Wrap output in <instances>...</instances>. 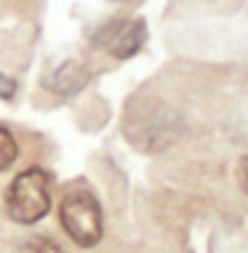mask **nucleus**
<instances>
[{"label": "nucleus", "mask_w": 248, "mask_h": 253, "mask_svg": "<svg viewBox=\"0 0 248 253\" xmlns=\"http://www.w3.org/2000/svg\"><path fill=\"white\" fill-rule=\"evenodd\" d=\"M238 181H240V187H243V192L248 195V155L238 163Z\"/></svg>", "instance_id": "9"}, {"label": "nucleus", "mask_w": 248, "mask_h": 253, "mask_svg": "<svg viewBox=\"0 0 248 253\" xmlns=\"http://www.w3.org/2000/svg\"><path fill=\"white\" fill-rule=\"evenodd\" d=\"M51 211V179L43 168L22 170L5 189V213L16 224H35Z\"/></svg>", "instance_id": "2"}, {"label": "nucleus", "mask_w": 248, "mask_h": 253, "mask_svg": "<svg viewBox=\"0 0 248 253\" xmlns=\"http://www.w3.org/2000/svg\"><path fill=\"white\" fill-rule=\"evenodd\" d=\"M88 80H91V70H88L83 61L70 59V61L59 64L56 70L48 75V78L43 80V85L48 88V91L59 93V96H72V93H78L88 85Z\"/></svg>", "instance_id": "5"}, {"label": "nucleus", "mask_w": 248, "mask_h": 253, "mask_svg": "<svg viewBox=\"0 0 248 253\" xmlns=\"http://www.w3.org/2000/svg\"><path fill=\"white\" fill-rule=\"evenodd\" d=\"M147 40V24L144 19H115L91 35L96 48H104L118 59H128L144 45Z\"/></svg>", "instance_id": "4"}, {"label": "nucleus", "mask_w": 248, "mask_h": 253, "mask_svg": "<svg viewBox=\"0 0 248 253\" xmlns=\"http://www.w3.org/2000/svg\"><path fill=\"white\" fill-rule=\"evenodd\" d=\"M118 3H123V0H118Z\"/></svg>", "instance_id": "10"}, {"label": "nucleus", "mask_w": 248, "mask_h": 253, "mask_svg": "<svg viewBox=\"0 0 248 253\" xmlns=\"http://www.w3.org/2000/svg\"><path fill=\"white\" fill-rule=\"evenodd\" d=\"M16 155H19L16 139L11 136L8 128L0 126V170L11 168V166H13V160H16Z\"/></svg>", "instance_id": "6"}, {"label": "nucleus", "mask_w": 248, "mask_h": 253, "mask_svg": "<svg viewBox=\"0 0 248 253\" xmlns=\"http://www.w3.org/2000/svg\"><path fill=\"white\" fill-rule=\"evenodd\" d=\"M59 216L64 232L83 248H91L101 240V208L88 189H72L61 197Z\"/></svg>", "instance_id": "3"}, {"label": "nucleus", "mask_w": 248, "mask_h": 253, "mask_svg": "<svg viewBox=\"0 0 248 253\" xmlns=\"http://www.w3.org/2000/svg\"><path fill=\"white\" fill-rule=\"evenodd\" d=\"M13 93H16V83L5 75H0V99H13Z\"/></svg>", "instance_id": "8"}, {"label": "nucleus", "mask_w": 248, "mask_h": 253, "mask_svg": "<svg viewBox=\"0 0 248 253\" xmlns=\"http://www.w3.org/2000/svg\"><path fill=\"white\" fill-rule=\"evenodd\" d=\"M19 253H64V251L48 237H30L19 245Z\"/></svg>", "instance_id": "7"}, {"label": "nucleus", "mask_w": 248, "mask_h": 253, "mask_svg": "<svg viewBox=\"0 0 248 253\" xmlns=\"http://www.w3.org/2000/svg\"><path fill=\"white\" fill-rule=\"evenodd\" d=\"M123 131H126L131 144H136L144 152H163L165 147H171L179 139L182 120L168 104L139 96L128 101Z\"/></svg>", "instance_id": "1"}]
</instances>
